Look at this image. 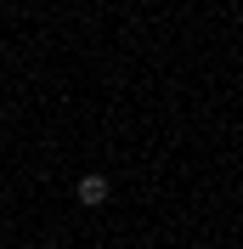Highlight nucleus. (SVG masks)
Wrapping results in <instances>:
<instances>
[{
    "mask_svg": "<svg viewBox=\"0 0 243 249\" xmlns=\"http://www.w3.org/2000/svg\"><path fill=\"white\" fill-rule=\"evenodd\" d=\"M74 198L85 204V210H102V204L113 198V181H107L102 170H91V176H79V181H74Z\"/></svg>",
    "mask_w": 243,
    "mask_h": 249,
    "instance_id": "obj_1",
    "label": "nucleus"
}]
</instances>
